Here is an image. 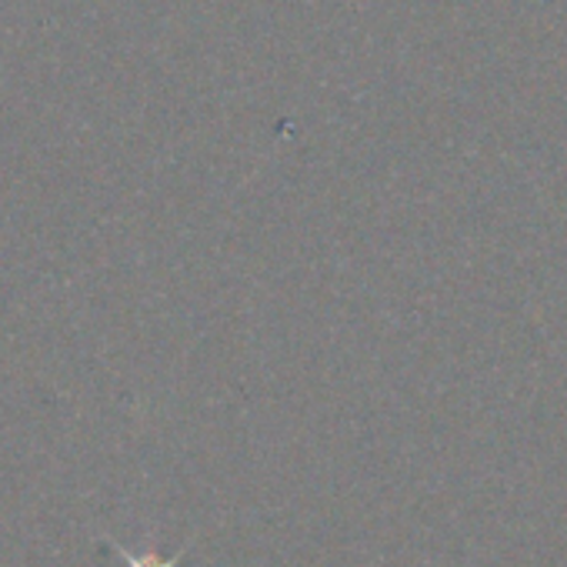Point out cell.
I'll return each mask as SVG.
<instances>
[{"instance_id":"6da1fadb","label":"cell","mask_w":567,"mask_h":567,"mask_svg":"<svg viewBox=\"0 0 567 567\" xmlns=\"http://www.w3.org/2000/svg\"><path fill=\"white\" fill-rule=\"evenodd\" d=\"M111 547L127 560V567H177L184 560V550H177L174 557H161L157 550H127L117 540H111Z\"/></svg>"}]
</instances>
